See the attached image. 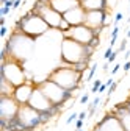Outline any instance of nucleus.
I'll return each mask as SVG.
<instances>
[{
    "mask_svg": "<svg viewBox=\"0 0 130 131\" xmlns=\"http://www.w3.org/2000/svg\"><path fill=\"white\" fill-rule=\"evenodd\" d=\"M94 53L91 45H83L71 38L61 39V64L75 66L78 62H89Z\"/></svg>",
    "mask_w": 130,
    "mask_h": 131,
    "instance_id": "f257e3e1",
    "label": "nucleus"
},
{
    "mask_svg": "<svg viewBox=\"0 0 130 131\" xmlns=\"http://www.w3.org/2000/svg\"><path fill=\"white\" fill-rule=\"evenodd\" d=\"M33 45H35L33 38L24 35L22 31H16V30L11 35V38L5 42L8 56L16 59V61H21L22 64L30 58L31 52H33Z\"/></svg>",
    "mask_w": 130,
    "mask_h": 131,
    "instance_id": "f03ea898",
    "label": "nucleus"
},
{
    "mask_svg": "<svg viewBox=\"0 0 130 131\" xmlns=\"http://www.w3.org/2000/svg\"><path fill=\"white\" fill-rule=\"evenodd\" d=\"M14 30L16 31H22L24 35L36 39V38L45 35V33L49 30H52V28L47 25V22L41 17L39 14H36V13H33V11L30 9L28 13H25L22 16L19 20H16Z\"/></svg>",
    "mask_w": 130,
    "mask_h": 131,
    "instance_id": "7ed1b4c3",
    "label": "nucleus"
},
{
    "mask_svg": "<svg viewBox=\"0 0 130 131\" xmlns=\"http://www.w3.org/2000/svg\"><path fill=\"white\" fill-rule=\"evenodd\" d=\"M82 77L83 72H78L77 69H74L72 66H64L61 64L60 67L53 69L50 73H49V80L55 81L58 86H61L63 89L66 91H77L80 88V83H82Z\"/></svg>",
    "mask_w": 130,
    "mask_h": 131,
    "instance_id": "20e7f679",
    "label": "nucleus"
},
{
    "mask_svg": "<svg viewBox=\"0 0 130 131\" xmlns=\"http://www.w3.org/2000/svg\"><path fill=\"white\" fill-rule=\"evenodd\" d=\"M0 77L5 78L14 88H17V86L27 83V81H30L28 75L24 69V64L21 61L13 59V58H8V59L2 61V73H0Z\"/></svg>",
    "mask_w": 130,
    "mask_h": 131,
    "instance_id": "39448f33",
    "label": "nucleus"
},
{
    "mask_svg": "<svg viewBox=\"0 0 130 131\" xmlns=\"http://www.w3.org/2000/svg\"><path fill=\"white\" fill-rule=\"evenodd\" d=\"M36 84H38V88L45 94V97H47L53 105H66V102L71 100V98H72V94H74V92H71V91L63 89L61 86H58V84L55 83V81L49 80V78L39 81V83H36Z\"/></svg>",
    "mask_w": 130,
    "mask_h": 131,
    "instance_id": "423d86ee",
    "label": "nucleus"
},
{
    "mask_svg": "<svg viewBox=\"0 0 130 131\" xmlns=\"http://www.w3.org/2000/svg\"><path fill=\"white\" fill-rule=\"evenodd\" d=\"M16 119H17V122L21 123V126H22L24 131H35L38 126L42 125L41 112L36 111L35 108H31L28 103L27 105H21Z\"/></svg>",
    "mask_w": 130,
    "mask_h": 131,
    "instance_id": "0eeeda50",
    "label": "nucleus"
},
{
    "mask_svg": "<svg viewBox=\"0 0 130 131\" xmlns=\"http://www.w3.org/2000/svg\"><path fill=\"white\" fill-rule=\"evenodd\" d=\"M31 11L39 14L52 30H58V27H60V24L63 20V14H60L57 9H53L50 6V3H41V2L36 0L33 8H31Z\"/></svg>",
    "mask_w": 130,
    "mask_h": 131,
    "instance_id": "6e6552de",
    "label": "nucleus"
},
{
    "mask_svg": "<svg viewBox=\"0 0 130 131\" xmlns=\"http://www.w3.org/2000/svg\"><path fill=\"white\" fill-rule=\"evenodd\" d=\"M97 35L94 33V30H91L89 27L86 25H77V27H71V30L68 33H64L63 38H71L80 44H83V45H89L91 41L96 38Z\"/></svg>",
    "mask_w": 130,
    "mask_h": 131,
    "instance_id": "1a4fd4ad",
    "label": "nucleus"
},
{
    "mask_svg": "<svg viewBox=\"0 0 130 131\" xmlns=\"http://www.w3.org/2000/svg\"><path fill=\"white\" fill-rule=\"evenodd\" d=\"M107 17H108V11H86V17H85V25L94 30V33L99 36V33L102 28L107 25Z\"/></svg>",
    "mask_w": 130,
    "mask_h": 131,
    "instance_id": "9d476101",
    "label": "nucleus"
},
{
    "mask_svg": "<svg viewBox=\"0 0 130 131\" xmlns=\"http://www.w3.org/2000/svg\"><path fill=\"white\" fill-rule=\"evenodd\" d=\"M21 105L14 97H0V119L11 120L16 119Z\"/></svg>",
    "mask_w": 130,
    "mask_h": 131,
    "instance_id": "9b49d317",
    "label": "nucleus"
},
{
    "mask_svg": "<svg viewBox=\"0 0 130 131\" xmlns=\"http://www.w3.org/2000/svg\"><path fill=\"white\" fill-rule=\"evenodd\" d=\"M28 105H30L31 108H35L36 111H39V112L50 111V109H52V106H53V103H52V102L45 97V94L38 88V84H36V88H35L33 94H31V98H30Z\"/></svg>",
    "mask_w": 130,
    "mask_h": 131,
    "instance_id": "f8f14e48",
    "label": "nucleus"
},
{
    "mask_svg": "<svg viewBox=\"0 0 130 131\" xmlns=\"http://www.w3.org/2000/svg\"><path fill=\"white\" fill-rule=\"evenodd\" d=\"M92 131H124V126L115 114L108 112V114H105V117L102 120L96 123Z\"/></svg>",
    "mask_w": 130,
    "mask_h": 131,
    "instance_id": "ddd939ff",
    "label": "nucleus"
},
{
    "mask_svg": "<svg viewBox=\"0 0 130 131\" xmlns=\"http://www.w3.org/2000/svg\"><path fill=\"white\" fill-rule=\"evenodd\" d=\"M36 88V83H33V81H27V83L21 84L14 89V98L17 100L19 105H27L30 102V98H31V94H33Z\"/></svg>",
    "mask_w": 130,
    "mask_h": 131,
    "instance_id": "4468645a",
    "label": "nucleus"
},
{
    "mask_svg": "<svg viewBox=\"0 0 130 131\" xmlns=\"http://www.w3.org/2000/svg\"><path fill=\"white\" fill-rule=\"evenodd\" d=\"M63 17L66 19L71 27H77V25H85V17H86V11L82 8V5H78L75 8H72L71 11H68L66 14H63Z\"/></svg>",
    "mask_w": 130,
    "mask_h": 131,
    "instance_id": "2eb2a0df",
    "label": "nucleus"
},
{
    "mask_svg": "<svg viewBox=\"0 0 130 131\" xmlns=\"http://www.w3.org/2000/svg\"><path fill=\"white\" fill-rule=\"evenodd\" d=\"M111 112L121 120V123L124 126V131H130V108L127 106V103L124 102L121 105H116Z\"/></svg>",
    "mask_w": 130,
    "mask_h": 131,
    "instance_id": "dca6fc26",
    "label": "nucleus"
},
{
    "mask_svg": "<svg viewBox=\"0 0 130 131\" xmlns=\"http://www.w3.org/2000/svg\"><path fill=\"white\" fill-rule=\"evenodd\" d=\"M80 5V0H50V6L57 9L60 14H66L72 8Z\"/></svg>",
    "mask_w": 130,
    "mask_h": 131,
    "instance_id": "f3484780",
    "label": "nucleus"
},
{
    "mask_svg": "<svg viewBox=\"0 0 130 131\" xmlns=\"http://www.w3.org/2000/svg\"><path fill=\"white\" fill-rule=\"evenodd\" d=\"M80 5L85 11H108L107 0H82Z\"/></svg>",
    "mask_w": 130,
    "mask_h": 131,
    "instance_id": "a211bd4d",
    "label": "nucleus"
},
{
    "mask_svg": "<svg viewBox=\"0 0 130 131\" xmlns=\"http://www.w3.org/2000/svg\"><path fill=\"white\" fill-rule=\"evenodd\" d=\"M118 36H119V25H115V27H113V31H111V39H110V45L111 47L115 45Z\"/></svg>",
    "mask_w": 130,
    "mask_h": 131,
    "instance_id": "6ab92c4d",
    "label": "nucleus"
},
{
    "mask_svg": "<svg viewBox=\"0 0 130 131\" xmlns=\"http://www.w3.org/2000/svg\"><path fill=\"white\" fill-rule=\"evenodd\" d=\"M96 70H97V62H94V64L91 66V69H89V72H88V77H86V81H91V80L94 78Z\"/></svg>",
    "mask_w": 130,
    "mask_h": 131,
    "instance_id": "aec40b11",
    "label": "nucleus"
},
{
    "mask_svg": "<svg viewBox=\"0 0 130 131\" xmlns=\"http://www.w3.org/2000/svg\"><path fill=\"white\" fill-rule=\"evenodd\" d=\"M102 86V81L100 80H94V83H92V88H91V92L92 94H97L99 92V88Z\"/></svg>",
    "mask_w": 130,
    "mask_h": 131,
    "instance_id": "412c9836",
    "label": "nucleus"
},
{
    "mask_svg": "<svg viewBox=\"0 0 130 131\" xmlns=\"http://www.w3.org/2000/svg\"><path fill=\"white\" fill-rule=\"evenodd\" d=\"M11 11H13L11 6H2V9H0V16H2V17H6V14H10Z\"/></svg>",
    "mask_w": 130,
    "mask_h": 131,
    "instance_id": "4be33fe9",
    "label": "nucleus"
},
{
    "mask_svg": "<svg viewBox=\"0 0 130 131\" xmlns=\"http://www.w3.org/2000/svg\"><path fill=\"white\" fill-rule=\"evenodd\" d=\"M77 119H78V112H72L71 116L66 119V125H71V123H72L74 120H77Z\"/></svg>",
    "mask_w": 130,
    "mask_h": 131,
    "instance_id": "5701e85b",
    "label": "nucleus"
},
{
    "mask_svg": "<svg viewBox=\"0 0 130 131\" xmlns=\"http://www.w3.org/2000/svg\"><path fill=\"white\" fill-rule=\"evenodd\" d=\"M122 17H124L122 13H121V11H118V13H116V16H115V20H113V25H118V24L122 20Z\"/></svg>",
    "mask_w": 130,
    "mask_h": 131,
    "instance_id": "b1692460",
    "label": "nucleus"
},
{
    "mask_svg": "<svg viewBox=\"0 0 130 131\" xmlns=\"http://www.w3.org/2000/svg\"><path fill=\"white\" fill-rule=\"evenodd\" d=\"M116 88H118V81H113V84H111V86L108 88V91H107V94H108V97H110V95H111L113 92H115V91H116Z\"/></svg>",
    "mask_w": 130,
    "mask_h": 131,
    "instance_id": "393cba45",
    "label": "nucleus"
},
{
    "mask_svg": "<svg viewBox=\"0 0 130 131\" xmlns=\"http://www.w3.org/2000/svg\"><path fill=\"white\" fill-rule=\"evenodd\" d=\"M113 52H115V50H113V47H111V45H108V48H107L105 53H104V59H108V58L111 56V53H113Z\"/></svg>",
    "mask_w": 130,
    "mask_h": 131,
    "instance_id": "a878e982",
    "label": "nucleus"
},
{
    "mask_svg": "<svg viewBox=\"0 0 130 131\" xmlns=\"http://www.w3.org/2000/svg\"><path fill=\"white\" fill-rule=\"evenodd\" d=\"M89 102V94L86 92V94H83L82 97H80V103H82V105H86Z\"/></svg>",
    "mask_w": 130,
    "mask_h": 131,
    "instance_id": "bb28decb",
    "label": "nucleus"
},
{
    "mask_svg": "<svg viewBox=\"0 0 130 131\" xmlns=\"http://www.w3.org/2000/svg\"><path fill=\"white\" fill-rule=\"evenodd\" d=\"M118 53H119V52H118V50H115V52L111 53V56L107 59V62H108V64H113V62H115V59H116V56H118Z\"/></svg>",
    "mask_w": 130,
    "mask_h": 131,
    "instance_id": "cd10ccee",
    "label": "nucleus"
},
{
    "mask_svg": "<svg viewBox=\"0 0 130 131\" xmlns=\"http://www.w3.org/2000/svg\"><path fill=\"white\" fill-rule=\"evenodd\" d=\"M83 123H85V120L77 119V120H75V129H82V128H83Z\"/></svg>",
    "mask_w": 130,
    "mask_h": 131,
    "instance_id": "c85d7f7f",
    "label": "nucleus"
},
{
    "mask_svg": "<svg viewBox=\"0 0 130 131\" xmlns=\"http://www.w3.org/2000/svg\"><path fill=\"white\" fill-rule=\"evenodd\" d=\"M24 3V0H14V5H13V11H16V9H17L21 5Z\"/></svg>",
    "mask_w": 130,
    "mask_h": 131,
    "instance_id": "c756f323",
    "label": "nucleus"
},
{
    "mask_svg": "<svg viewBox=\"0 0 130 131\" xmlns=\"http://www.w3.org/2000/svg\"><path fill=\"white\" fill-rule=\"evenodd\" d=\"M125 47H127V38H125V39H122V42H121V47L118 48V52H124V50H125Z\"/></svg>",
    "mask_w": 130,
    "mask_h": 131,
    "instance_id": "7c9ffc66",
    "label": "nucleus"
},
{
    "mask_svg": "<svg viewBox=\"0 0 130 131\" xmlns=\"http://www.w3.org/2000/svg\"><path fill=\"white\" fill-rule=\"evenodd\" d=\"M119 69H121V64H119V62H116V66H115V67L111 69V72H110V73H111V75H116Z\"/></svg>",
    "mask_w": 130,
    "mask_h": 131,
    "instance_id": "2f4dec72",
    "label": "nucleus"
},
{
    "mask_svg": "<svg viewBox=\"0 0 130 131\" xmlns=\"http://www.w3.org/2000/svg\"><path fill=\"white\" fill-rule=\"evenodd\" d=\"M88 117V112L86 111H82V112H78V119H82V120H85Z\"/></svg>",
    "mask_w": 130,
    "mask_h": 131,
    "instance_id": "473e14b6",
    "label": "nucleus"
},
{
    "mask_svg": "<svg viewBox=\"0 0 130 131\" xmlns=\"http://www.w3.org/2000/svg\"><path fill=\"white\" fill-rule=\"evenodd\" d=\"M6 33H8V28H6V27H2V28H0V36H2V38L6 36Z\"/></svg>",
    "mask_w": 130,
    "mask_h": 131,
    "instance_id": "72a5a7b5",
    "label": "nucleus"
},
{
    "mask_svg": "<svg viewBox=\"0 0 130 131\" xmlns=\"http://www.w3.org/2000/svg\"><path fill=\"white\" fill-rule=\"evenodd\" d=\"M122 69H124V72H128V70H130V61H125V62H124Z\"/></svg>",
    "mask_w": 130,
    "mask_h": 131,
    "instance_id": "f704fd0d",
    "label": "nucleus"
},
{
    "mask_svg": "<svg viewBox=\"0 0 130 131\" xmlns=\"http://www.w3.org/2000/svg\"><path fill=\"white\" fill-rule=\"evenodd\" d=\"M5 22H6L5 17H0V27H5Z\"/></svg>",
    "mask_w": 130,
    "mask_h": 131,
    "instance_id": "c9c22d12",
    "label": "nucleus"
},
{
    "mask_svg": "<svg viewBox=\"0 0 130 131\" xmlns=\"http://www.w3.org/2000/svg\"><path fill=\"white\" fill-rule=\"evenodd\" d=\"M125 38H127V39L130 38V30H127V36H125Z\"/></svg>",
    "mask_w": 130,
    "mask_h": 131,
    "instance_id": "e433bc0d",
    "label": "nucleus"
},
{
    "mask_svg": "<svg viewBox=\"0 0 130 131\" xmlns=\"http://www.w3.org/2000/svg\"><path fill=\"white\" fill-rule=\"evenodd\" d=\"M125 103H127V106H128V108H130V97H128V100H127V102H125Z\"/></svg>",
    "mask_w": 130,
    "mask_h": 131,
    "instance_id": "4c0bfd02",
    "label": "nucleus"
},
{
    "mask_svg": "<svg viewBox=\"0 0 130 131\" xmlns=\"http://www.w3.org/2000/svg\"><path fill=\"white\" fill-rule=\"evenodd\" d=\"M80 2H82V0H80Z\"/></svg>",
    "mask_w": 130,
    "mask_h": 131,
    "instance_id": "58836bf2",
    "label": "nucleus"
},
{
    "mask_svg": "<svg viewBox=\"0 0 130 131\" xmlns=\"http://www.w3.org/2000/svg\"><path fill=\"white\" fill-rule=\"evenodd\" d=\"M128 2H130V0H128Z\"/></svg>",
    "mask_w": 130,
    "mask_h": 131,
    "instance_id": "ea45409f",
    "label": "nucleus"
}]
</instances>
